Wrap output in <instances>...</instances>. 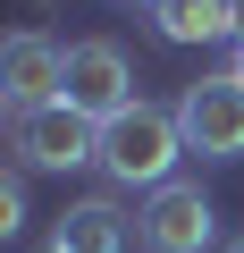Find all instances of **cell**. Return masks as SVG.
I'll use <instances>...</instances> for the list:
<instances>
[{
	"mask_svg": "<svg viewBox=\"0 0 244 253\" xmlns=\"http://www.w3.org/2000/svg\"><path fill=\"white\" fill-rule=\"evenodd\" d=\"M177 161H185V126H177V110H160V101L118 110V118L101 126V152H93V169H101L109 186H127V194L177 186Z\"/></svg>",
	"mask_w": 244,
	"mask_h": 253,
	"instance_id": "6da1fadb",
	"label": "cell"
},
{
	"mask_svg": "<svg viewBox=\"0 0 244 253\" xmlns=\"http://www.w3.org/2000/svg\"><path fill=\"white\" fill-rule=\"evenodd\" d=\"M9 152L17 169H93L101 126L76 101H42V110H9Z\"/></svg>",
	"mask_w": 244,
	"mask_h": 253,
	"instance_id": "7a4b0ae2",
	"label": "cell"
},
{
	"mask_svg": "<svg viewBox=\"0 0 244 253\" xmlns=\"http://www.w3.org/2000/svg\"><path fill=\"white\" fill-rule=\"evenodd\" d=\"M177 126H185V152L202 161H244V76L210 68L177 93Z\"/></svg>",
	"mask_w": 244,
	"mask_h": 253,
	"instance_id": "3957f363",
	"label": "cell"
},
{
	"mask_svg": "<svg viewBox=\"0 0 244 253\" xmlns=\"http://www.w3.org/2000/svg\"><path fill=\"white\" fill-rule=\"evenodd\" d=\"M59 101H76L93 126H109L118 110H135V59L118 51L109 34H93V42H68V84H59Z\"/></svg>",
	"mask_w": 244,
	"mask_h": 253,
	"instance_id": "277c9868",
	"label": "cell"
},
{
	"mask_svg": "<svg viewBox=\"0 0 244 253\" xmlns=\"http://www.w3.org/2000/svg\"><path fill=\"white\" fill-rule=\"evenodd\" d=\"M135 236H143V253H210L219 245V211H210V194L202 186H160V194H143V211H135Z\"/></svg>",
	"mask_w": 244,
	"mask_h": 253,
	"instance_id": "5b68a950",
	"label": "cell"
},
{
	"mask_svg": "<svg viewBox=\"0 0 244 253\" xmlns=\"http://www.w3.org/2000/svg\"><path fill=\"white\" fill-rule=\"evenodd\" d=\"M59 84H68V51L51 34L17 26L0 42V110H42V101H59Z\"/></svg>",
	"mask_w": 244,
	"mask_h": 253,
	"instance_id": "8992f818",
	"label": "cell"
},
{
	"mask_svg": "<svg viewBox=\"0 0 244 253\" xmlns=\"http://www.w3.org/2000/svg\"><path fill=\"white\" fill-rule=\"evenodd\" d=\"M51 245H59V253H127V245H135V219L118 211L109 194H84V203H68V211H59Z\"/></svg>",
	"mask_w": 244,
	"mask_h": 253,
	"instance_id": "52a82bcc",
	"label": "cell"
},
{
	"mask_svg": "<svg viewBox=\"0 0 244 253\" xmlns=\"http://www.w3.org/2000/svg\"><path fill=\"white\" fill-rule=\"evenodd\" d=\"M152 26H160V42H227L236 51L244 9H236V0H160Z\"/></svg>",
	"mask_w": 244,
	"mask_h": 253,
	"instance_id": "ba28073f",
	"label": "cell"
},
{
	"mask_svg": "<svg viewBox=\"0 0 244 253\" xmlns=\"http://www.w3.org/2000/svg\"><path fill=\"white\" fill-rule=\"evenodd\" d=\"M17 228H26V169L0 177V236H17Z\"/></svg>",
	"mask_w": 244,
	"mask_h": 253,
	"instance_id": "9c48e42d",
	"label": "cell"
},
{
	"mask_svg": "<svg viewBox=\"0 0 244 253\" xmlns=\"http://www.w3.org/2000/svg\"><path fill=\"white\" fill-rule=\"evenodd\" d=\"M227 68H236V76H244V34H236V51H227Z\"/></svg>",
	"mask_w": 244,
	"mask_h": 253,
	"instance_id": "30bf717a",
	"label": "cell"
},
{
	"mask_svg": "<svg viewBox=\"0 0 244 253\" xmlns=\"http://www.w3.org/2000/svg\"><path fill=\"white\" fill-rule=\"evenodd\" d=\"M219 253H244V236H236V245H219Z\"/></svg>",
	"mask_w": 244,
	"mask_h": 253,
	"instance_id": "8fae6325",
	"label": "cell"
},
{
	"mask_svg": "<svg viewBox=\"0 0 244 253\" xmlns=\"http://www.w3.org/2000/svg\"><path fill=\"white\" fill-rule=\"evenodd\" d=\"M143 9H160V0H143Z\"/></svg>",
	"mask_w": 244,
	"mask_h": 253,
	"instance_id": "7c38bea8",
	"label": "cell"
},
{
	"mask_svg": "<svg viewBox=\"0 0 244 253\" xmlns=\"http://www.w3.org/2000/svg\"><path fill=\"white\" fill-rule=\"evenodd\" d=\"M42 253H59V245H42Z\"/></svg>",
	"mask_w": 244,
	"mask_h": 253,
	"instance_id": "4fadbf2b",
	"label": "cell"
},
{
	"mask_svg": "<svg viewBox=\"0 0 244 253\" xmlns=\"http://www.w3.org/2000/svg\"><path fill=\"white\" fill-rule=\"evenodd\" d=\"M236 9H244V0H236Z\"/></svg>",
	"mask_w": 244,
	"mask_h": 253,
	"instance_id": "5bb4252c",
	"label": "cell"
}]
</instances>
